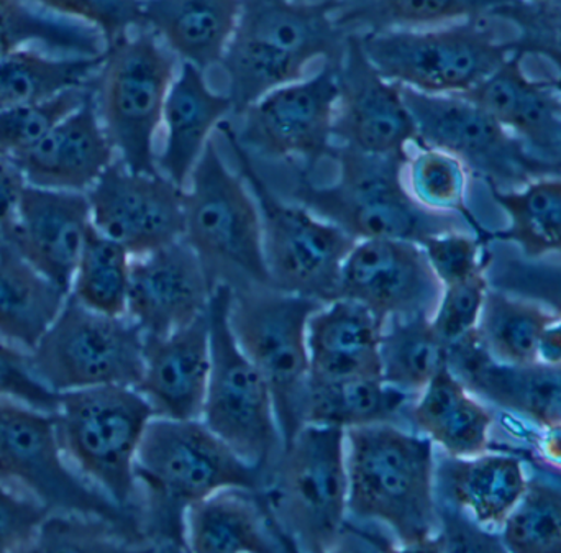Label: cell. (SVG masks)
<instances>
[{
    "instance_id": "obj_1",
    "label": "cell",
    "mask_w": 561,
    "mask_h": 553,
    "mask_svg": "<svg viewBox=\"0 0 561 553\" xmlns=\"http://www.w3.org/2000/svg\"><path fill=\"white\" fill-rule=\"evenodd\" d=\"M135 479L147 544L186 551L187 511L220 489L260 492L263 470L237 456L201 419L153 417L138 449Z\"/></svg>"
},
{
    "instance_id": "obj_2",
    "label": "cell",
    "mask_w": 561,
    "mask_h": 553,
    "mask_svg": "<svg viewBox=\"0 0 561 553\" xmlns=\"http://www.w3.org/2000/svg\"><path fill=\"white\" fill-rule=\"evenodd\" d=\"M348 518L385 528L398 548L431 551L440 529L435 446L414 429L345 430Z\"/></svg>"
},
{
    "instance_id": "obj_3",
    "label": "cell",
    "mask_w": 561,
    "mask_h": 553,
    "mask_svg": "<svg viewBox=\"0 0 561 553\" xmlns=\"http://www.w3.org/2000/svg\"><path fill=\"white\" fill-rule=\"evenodd\" d=\"M335 0H242L239 23L220 66L233 117L280 85L302 79L310 62L340 65L346 33Z\"/></svg>"
},
{
    "instance_id": "obj_4",
    "label": "cell",
    "mask_w": 561,
    "mask_h": 553,
    "mask_svg": "<svg viewBox=\"0 0 561 553\" xmlns=\"http://www.w3.org/2000/svg\"><path fill=\"white\" fill-rule=\"evenodd\" d=\"M329 160L339 166L333 183L317 184L297 170L290 197L352 239H399L422 243L435 233L460 229L458 216L419 206L404 183L408 158L373 154L333 143Z\"/></svg>"
},
{
    "instance_id": "obj_5",
    "label": "cell",
    "mask_w": 561,
    "mask_h": 553,
    "mask_svg": "<svg viewBox=\"0 0 561 553\" xmlns=\"http://www.w3.org/2000/svg\"><path fill=\"white\" fill-rule=\"evenodd\" d=\"M259 493L290 551H335L350 519L345 430L304 426L263 472Z\"/></svg>"
},
{
    "instance_id": "obj_6",
    "label": "cell",
    "mask_w": 561,
    "mask_h": 553,
    "mask_svg": "<svg viewBox=\"0 0 561 553\" xmlns=\"http://www.w3.org/2000/svg\"><path fill=\"white\" fill-rule=\"evenodd\" d=\"M183 240L199 256L213 289L272 286L259 204L242 174L227 166L214 140L184 187Z\"/></svg>"
},
{
    "instance_id": "obj_7",
    "label": "cell",
    "mask_w": 561,
    "mask_h": 553,
    "mask_svg": "<svg viewBox=\"0 0 561 553\" xmlns=\"http://www.w3.org/2000/svg\"><path fill=\"white\" fill-rule=\"evenodd\" d=\"M56 434L72 469L125 511L138 516L135 463L154 417L135 387H98L59 394Z\"/></svg>"
},
{
    "instance_id": "obj_8",
    "label": "cell",
    "mask_w": 561,
    "mask_h": 553,
    "mask_svg": "<svg viewBox=\"0 0 561 553\" xmlns=\"http://www.w3.org/2000/svg\"><path fill=\"white\" fill-rule=\"evenodd\" d=\"M178 71L176 55L145 26L105 46L92 85L95 107L128 170L158 173L154 138Z\"/></svg>"
},
{
    "instance_id": "obj_9",
    "label": "cell",
    "mask_w": 561,
    "mask_h": 553,
    "mask_svg": "<svg viewBox=\"0 0 561 553\" xmlns=\"http://www.w3.org/2000/svg\"><path fill=\"white\" fill-rule=\"evenodd\" d=\"M236 154L240 174L249 184L262 216L263 252L273 288L316 301L339 298L343 263L356 240L297 203L273 193L242 147L232 122L219 125Z\"/></svg>"
},
{
    "instance_id": "obj_10",
    "label": "cell",
    "mask_w": 561,
    "mask_h": 553,
    "mask_svg": "<svg viewBox=\"0 0 561 553\" xmlns=\"http://www.w3.org/2000/svg\"><path fill=\"white\" fill-rule=\"evenodd\" d=\"M0 482L56 515L111 522L137 548L147 544L140 519L89 485L66 459L53 413L0 401Z\"/></svg>"
},
{
    "instance_id": "obj_11",
    "label": "cell",
    "mask_w": 561,
    "mask_h": 553,
    "mask_svg": "<svg viewBox=\"0 0 561 553\" xmlns=\"http://www.w3.org/2000/svg\"><path fill=\"white\" fill-rule=\"evenodd\" d=\"M323 302L273 286L232 289L230 325L275 401L284 446L306 426L310 384L309 319Z\"/></svg>"
},
{
    "instance_id": "obj_12",
    "label": "cell",
    "mask_w": 561,
    "mask_h": 553,
    "mask_svg": "<svg viewBox=\"0 0 561 553\" xmlns=\"http://www.w3.org/2000/svg\"><path fill=\"white\" fill-rule=\"evenodd\" d=\"M490 20L359 33V38L369 61L389 81L427 94H465L513 55Z\"/></svg>"
},
{
    "instance_id": "obj_13",
    "label": "cell",
    "mask_w": 561,
    "mask_h": 553,
    "mask_svg": "<svg viewBox=\"0 0 561 553\" xmlns=\"http://www.w3.org/2000/svg\"><path fill=\"white\" fill-rule=\"evenodd\" d=\"M232 288L217 285L209 302L210 375L201 420L247 463L265 472L284 447L275 401L233 335Z\"/></svg>"
},
{
    "instance_id": "obj_14",
    "label": "cell",
    "mask_w": 561,
    "mask_h": 553,
    "mask_svg": "<svg viewBox=\"0 0 561 553\" xmlns=\"http://www.w3.org/2000/svg\"><path fill=\"white\" fill-rule=\"evenodd\" d=\"M28 355L39 380L58 394L114 384L137 388L144 373L145 334L127 314H102L68 296Z\"/></svg>"
},
{
    "instance_id": "obj_15",
    "label": "cell",
    "mask_w": 561,
    "mask_h": 553,
    "mask_svg": "<svg viewBox=\"0 0 561 553\" xmlns=\"http://www.w3.org/2000/svg\"><path fill=\"white\" fill-rule=\"evenodd\" d=\"M401 91L417 128L419 145L454 154L490 187H517L536 177L561 174L559 166L536 157L467 95L427 94L404 85Z\"/></svg>"
},
{
    "instance_id": "obj_16",
    "label": "cell",
    "mask_w": 561,
    "mask_h": 553,
    "mask_svg": "<svg viewBox=\"0 0 561 553\" xmlns=\"http://www.w3.org/2000/svg\"><path fill=\"white\" fill-rule=\"evenodd\" d=\"M336 101V65L323 62L310 78L280 85L253 102L237 115L242 125L233 128L252 157L297 161L299 170L310 174L330 158Z\"/></svg>"
},
{
    "instance_id": "obj_17",
    "label": "cell",
    "mask_w": 561,
    "mask_h": 553,
    "mask_svg": "<svg viewBox=\"0 0 561 553\" xmlns=\"http://www.w3.org/2000/svg\"><path fill=\"white\" fill-rule=\"evenodd\" d=\"M85 196L92 226L131 256L183 239L184 187L160 171L140 173L115 160Z\"/></svg>"
},
{
    "instance_id": "obj_18",
    "label": "cell",
    "mask_w": 561,
    "mask_h": 553,
    "mask_svg": "<svg viewBox=\"0 0 561 553\" xmlns=\"http://www.w3.org/2000/svg\"><path fill=\"white\" fill-rule=\"evenodd\" d=\"M336 79L333 143L365 153L409 158L411 147L419 145V135L401 84L389 81L369 61L359 33H350Z\"/></svg>"
},
{
    "instance_id": "obj_19",
    "label": "cell",
    "mask_w": 561,
    "mask_h": 553,
    "mask_svg": "<svg viewBox=\"0 0 561 553\" xmlns=\"http://www.w3.org/2000/svg\"><path fill=\"white\" fill-rule=\"evenodd\" d=\"M442 291L424 249L411 240H358L340 275L339 298L353 299L386 321L432 318Z\"/></svg>"
},
{
    "instance_id": "obj_20",
    "label": "cell",
    "mask_w": 561,
    "mask_h": 553,
    "mask_svg": "<svg viewBox=\"0 0 561 553\" xmlns=\"http://www.w3.org/2000/svg\"><path fill=\"white\" fill-rule=\"evenodd\" d=\"M213 286L199 256L183 239L131 260L127 315L145 337H161L209 309Z\"/></svg>"
},
{
    "instance_id": "obj_21",
    "label": "cell",
    "mask_w": 561,
    "mask_h": 553,
    "mask_svg": "<svg viewBox=\"0 0 561 553\" xmlns=\"http://www.w3.org/2000/svg\"><path fill=\"white\" fill-rule=\"evenodd\" d=\"M91 227L85 193L26 184L7 245L69 292Z\"/></svg>"
},
{
    "instance_id": "obj_22",
    "label": "cell",
    "mask_w": 561,
    "mask_h": 553,
    "mask_svg": "<svg viewBox=\"0 0 561 553\" xmlns=\"http://www.w3.org/2000/svg\"><path fill=\"white\" fill-rule=\"evenodd\" d=\"M447 367L484 403L543 429L561 427V365L497 364L471 332L448 345Z\"/></svg>"
},
{
    "instance_id": "obj_23",
    "label": "cell",
    "mask_w": 561,
    "mask_h": 553,
    "mask_svg": "<svg viewBox=\"0 0 561 553\" xmlns=\"http://www.w3.org/2000/svg\"><path fill=\"white\" fill-rule=\"evenodd\" d=\"M209 375V309L171 334L145 337L144 373L137 388L154 417L201 419Z\"/></svg>"
},
{
    "instance_id": "obj_24",
    "label": "cell",
    "mask_w": 561,
    "mask_h": 553,
    "mask_svg": "<svg viewBox=\"0 0 561 553\" xmlns=\"http://www.w3.org/2000/svg\"><path fill=\"white\" fill-rule=\"evenodd\" d=\"M115 160L117 153L99 117L92 89L84 104L12 161L26 184L88 193Z\"/></svg>"
},
{
    "instance_id": "obj_25",
    "label": "cell",
    "mask_w": 561,
    "mask_h": 553,
    "mask_svg": "<svg viewBox=\"0 0 561 553\" xmlns=\"http://www.w3.org/2000/svg\"><path fill=\"white\" fill-rule=\"evenodd\" d=\"M524 56L511 55L481 84L465 92L540 160L560 168L561 95L549 81L533 79Z\"/></svg>"
},
{
    "instance_id": "obj_26",
    "label": "cell",
    "mask_w": 561,
    "mask_h": 553,
    "mask_svg": "<svg viewBox=\"0 0 561 553\" xmlns=\"http://www.w3.org/2000/svg\"><path fill=\"white\" fill-rule=\"evenodd\" d=\"M386 319L353 299L336 298L309 319L310 378H381V338Z\"/></svg>"
},
{
    "instance_id": "obj_27",
    "label": "cell",
    "mask_w": 561,
    "mask_h": 553,
    "mask_svg": "<svg viewBox=\"0 0 561 553\" xmlns=\"http://www.w3.org/2000/svg\"><path fill=\"white\" fill-rule=\"evenodd\" d=\"M233 117L229 94L210 88L206 72L190 62L181 61L164 104V147L157 154L160 173L178 186L186 187L199 158L203 157L213 131Z\"/></svg>"
},
{
    "instance_id": "obj_28",
    "label": "cell",
    "mask_w": 561,
    "mask_h": 553,
    "mask_svg": "<svg viewBox=\"0 0 561 553\" xmlns=\"http://www.w3.org/2000/svg\"><path fill=\"white\" fill-rule=\"evenodd\" d=\"M435 483L440 505L463 512L484 531L500 534L523 498L529 476L516 457L484 452L470 459L445 457L437 462Z\"/></svg>"
},
{
    "instance_id": "obj_29",
    "label": "cell",
    "mask_w": 561,
    "mask_h": 553,
    "mask_svg": "<svg viewBox=\"0 0 561 553\" xmlns=\"http://www.w3.org/2000/svg\"><path fill=\"white\" fill-rule=\"evenodd\" d=\"M186 551L194 553L293 552L259 492L226 488L194 505L184 519Z\"/></svg>"
},
{
    "instance_id": "obj_30",
    "label": "cell",
    "mask_w": 561,
    "mask_h": 553,
    "mask_svg": "<svg viewBox=\"0 0 561 553\" xmlns=\"http://www.w3.org/2000/svg\"><path fill=\"white\" fill-rule=\"evenodd\" d=\"M493 423L486 403L474 396L448 367L435 375L408 411V427L455 459L488 452Z\"/></svg>"
},
{
    "instance_id": "obj_31",
    "label": "cell",
    "mask_w": 561,
    "mask_h": 553,
    "mask_svg": "<svg viewBox=\"0 0 561 553\" xmlns=\"http://www.w3.org/2000/svg\"><path fill=\"white\" fill-rule=\"evenodd\" d=\"M242 0H144V26L183 62L206 72L220 66Z\"/></svg>"
},
{
    "instance_id": "obj_32",
    "label": "cell",
    "mask_w": 561,
    "mask_h": 553,
    "mask_svg": "<svg viewBox=\"0 0 561 553\" xmlns=\"http://www.w3.org/2000/svg\"><path fill=\"white\" fill-rule=\"evenodd\" d=\"M68 296L12 246L0 249V337L30 354L58 318Z\"/></svg>"
},
{
    "instance_id": "obj_33",
    "label": "cell",
    "mask_w": 561,
    "mask_h": 553,
    "mask_svg": "<svg viewBox=\"0 0 561 553\" xmlns=\"http://www.w3.org/2000/svg\"><path fill=\"white\" fill-rule=\"evenodd\" d=\"M412 400L382 378L335 381L310 378L306 426L316 424L343 430L375 424L408 426Z\"/></svg>"
},
{
    "instance_id": "obj_34",
    "label": "cell",
    "mask_w": 561,
    "mask_h": 553,
    "mask_svg": "<svg viewBox=\"0 0 561 553\" xmlns=\"http://www.w3.org/2000/svg\"><path fill=\"white\" fill-rule=\"evenodd\" d=\"M493 191L510 226L490 242L514 246L527 258L561 255V174L536 177L523 186Z\"/></svg>"
},
{
    "instance_id": "obj_35",
    "label": "cell",
    "mask_w": 561,
    "mask_h": 553,
    "mask_svg": "<svg viewBox=\"0 0 561 553\" xmlns=\"http://www.w3.org/2000/svg\"><path fill=\"white\" fill-rule=\"evenodd\" d=\"M105 51V49H104ZM99 56H53L22 46L0 58V111L48 101L71 89L94 84Z\"/></svg>"
},
{
    "instance_id": "obj_36",
    "label": "cell",
    "mask_w": 561,
    "mask_h": 553,
    "mask_svg": "<svg viewBox=\"0 0 561 553\" xmlns=\"http://www.w3.org/2000/svg\"><path fill=\"white\" fill-rule=\"evenodd\" d=\"M516 0H335V19L346 33L428 28L470 19H491Z\"/></svg>"
},
{
    "instance_id": "obj_37",
    "label": "cell",
    "mask_w": 561,
    "mask_h": 553,
    "mask_svg": "<svg viewBox=\"0 0 561 553\" xmlns=\"http://www.w3.org/2000/svg\"><path fill=\"white\" fill-rule=\"evenodd\" d=\"M448 345L431 318L389 319L381 338V378L415 398L447 367Z\"/></svg>"
},
{
    "instance_id": "obj_38",
    "label": "cell",
    "mask_w": 561,
    "mask_h": 553,
    "mask_svg": "<svg viewBox=\"0 0 561 553\" xmlns=\"http://www.w3.org/2000/svg\"><path fill=\"white\" fill-rule=\"evenodd\" d=\"M556 318L536 302L490 288L474 334L497 364L529 365L537 361L543 329Z\"/></svg>"
},
{
    "instance_id": "obj_39",
    "label": "cell",
    "mask_w": 561,
    "mask_h": 553,
    "mask_svg": "<svg viewBox=\"0 0 561 553\" xmlns=\"http://www.w3.org/2000/svg\"><path fill=\"white\" fill-rule=\"evenodd\" d=\"M131 260L134 256L127 249L92 226L72 276L69 296L102 314H127Z\"/></svg>"
},
{
    "instance_id": "obj_40",
    "label": "cell",
    "mask_w": 561,
    "mask_h": 553,
    "mask_svg": "<svg viewBox=\"0 0 561 553\" xmlns=\"http://www.w3.org/2000/svg\"><path fill=\"white\" fill-rule=\"evenodd\" d=\"M470 176V171L457 157L424 145L414 147L404 166L405 187L419 206L435 214L463 217L480 232L467 207Z\"/></svg>"
},
{
    "instance_id": "obj_41",
    "label": "cell",
    "mask_w": 561,
    "mask_h": 553,
    "mask_svg": "<svg viewBox=\"0 0 561 553\" xmlns=\"http://www.w3.org/2000/svg\"><path fill=\"white\" fill-rule=\"evenodd\" d=\"M486 246L490 288L542 306L561 318V255L527 258L507 243Z\"/></svg>"
},
{
    "instance_id": "obj_42",
    "label": "cell",
    "mask_w": 561,
    "mask_h": 553,
    "mask_svg": "<svg viewBox=\"0 0 561 553\" xmlns=\"http://www.w3.org/2000/svg\"><path fill=\"white\" fill-rule=\"evenodd\" d=\"M504 551L561 553V489L543 480H529L523 498L500 531Z\"/></svg>"
},
{
    "instance_id": "obj_43",
    "label": "cell",
    "mask_w": 561,
    "mask_h": 553,
    "mask_svg": "<svg viewBox=\"0 0 561 553\" xmlns=\"http://www.w3.org/2000/svg\"><path fill=\"white\" fill-rule=\"evenodd\" d=\"M0 33L20 36L23 42L42 43L66 55L98 56L105 49V42L94 28L82 23L51 19L26 5L25 0H0Z\"/></svg>"
},
{
    "instance_id": "obj_44",
    "label": "cell",
    "mask_w": 561,
    "mask_h": 553,
    "mask_svg": "<svg viewBox=\"0 0 561 553\" xmlns=\"http://www.w3.org/2000/svg\"><path fill=\"white\" fill-rule=\"evenodd\" d=\"M91 94L92 85H88L62 92L48 101L0 111V157L13 160L35 147Z\"/></svg>"
},
{
    "instance_id": "obj_45",
    "label": "cell",
    "mask_w": 561,
    "mask_h": 553,
    "mask_svg": "<svg viewBox=\"0 0 561 553\" xmlns=\"http://www.w3.org/2000/svg\"><path fill=\"white\" fill-rule=\"evenodd\" d=\"M491 19L504 20L516 30V36L507 39L513 55L540 56L561 71V0H516L497 9Z\"/></svg>"
},
{
    "instance_id": "obj_46",
    "label": "cell",
    "mask_w": 561,
    "mask_h": 553,
    "mask_svg": "<svg viewBox=\"0 0 561 553\" xmlns=\"http://www.w3.org/2000/svg\"><path fill=\"white\" fill-rule=\"evenodd\" d=\"M43 12L91 26L111 45L144 26V0H28Z\"/></svg>"
},
{
    "instance_id": "obj_47",
    "label": "cell",
    "mask_w": 561,
    "mask_h": 553,
    "mask_svg": "<svg viewBox=\"0 0 561 553\" xmlns=\"http://www.w3.org/2000/svg\"><path fill=\"white\" fill-rule=\"evenodd\" d=\"M137 548L111 522L79 515L49 512L42 526L35 551H115Z\"/></svg>"
},
{
    "instance_id": "obj_48",
    "label": "cell",
    "mask_w": 561,
    "mask_h": 553,
    "mask_svg": "<svg viewBox=\"0 0 561 553\" xmlns=\"http://www.w3.org/2000/svg\"><path fill=\"white\" fill-rule=\"evenodd\" d=\"M488 289L486 269L463 281L444 286L431 322L445 344H454L477 331Z\"/></svg>"
},
{
    "instance_id": "obj_49",
    "label": "cell",
    "mask_w": 561,
    "mask_h": 553,
    "mask_svg": "<svg viewBox=\"0 0 561 553\" xmlns=\"http://www.w3.org/2000/svg\"><path fill=\"white\" fill-rule=\"evenodd\" d=\"M421 246L442 286L463 281L486 269L483 242L461 229L427 237Z\"/></svg>"
},
{
    "instance_id": "obj_50",
    "label": "cell",
    "mask_w": 561,
    "mask_h": 553,
    "mask_svg": "<svg viewBox=\"0 0 561 553\" xmlns=\"http://www.w3.org/2000/svg\"><path fill=\"white\" fill-rule=\"evenodd\" d=\"M0 401L55 413L59 394L49 390L30 364L28 352L0 337Z\"/></svg>"
},
{
    "instance_id": "obj_51",
    "label": "cell",
    "mask_w": 561,
    "mask_h": 553,
    "mask_svg": "<svg viewBox=\"0 0 561 553\" xmlns=\"http://www.w3.org/2000/svg\"><path fill=\"white\" fill-rule=\"evenodd\" d=\"M49 511L0 482V553L35 551Z\"/></svg>"
},
{
    "instance_id": "obj_52",
    "label": "cell",
    "mask_w": 561,
    "mask_h": 553,
    "mask_svg": "<svg viewBox=\"0 0 561 553\" xmlns=\"http://www.w3.org/2000/svg\"><path fill=\"white\" fill-rule=\"evenodd\" d=\"M25 186V177L16 164L9 158L0 157V249L9 243Z\"/></svg>"
},
{
    "instance_id": "obj_53",
    "label": "cell",
    "mask_w": 561,
    "mask_h": 553,
    "mask_svg": "<svg viewBox=\"0 0 561 553\" xmlns=\"http://www.w3.org/2000/svg\"><path fill=\"white\" fill-rule=\"evenodd\" d=\"M537 360L547 365H561V318L553 319L540 335Z\"/></svg>"
},
{
    "instance_id": "obj_54",
    "label": "cell",
    "mask_w": 561,
    "mask_h": 553,
    "mask_svg": "<svg viewBox=\"0 0 561 553\" xmlns=\"http://www.w3.org/2000/svg\"><path fill=\"white\" fill-rule=\"evenodd\" d=\"M540 447L550 462L561 466V427L546 429V434L540 440Z\"/></svg>"
},
{
    "instance_id": "obj_55",
    "label": "cell",
    "mask_w": 561,
    "mask_h": 553,
    "mask_svg": "<svg viewBox=\"0 0 561 553\" xmlns=\"http://www.w3.org/2000/svg\"><path fill=\"white\" fill-rule=\"evenodd\" d=\"M547 81H549V84L561 95V74L557 76V78L547 79Z\"/></svg>"
},
{
    "instance_id": "obj_56",
    "label": "cell",
    "mask_w": 561,
    "mask_h": 553,
    "mask_svg": "<svg viewBox=\"0 0 561 553\" xmlns=\"http://www.w3.org/2000/svg\"><path fill=\"white\" fill-rule=\"evenodd\" d=\"M523 2L542 3V2H549V0H523Z\"/></svg>"
}]
</instances>
